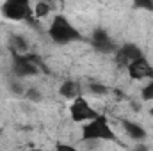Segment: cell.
I'll return each mask as SVG.
<instances>
[{"label":"cell","instance_id":"13","mask_svg":"<svg viewBox=\"0 0 153 151\" xmlns=\"http://www.w3.org/2000/svg\"><path fill=\"white\" fill-rule=\"evenodd\" d=\"M141 98H143L144 101H152L153 100V80H150L148 85L143 87V91H141Z\"/></svg>","mask_w":153,"mask_h":151},{"label":"cell","instance_id":"11","mask_svg":"<svg viewBox=\"0 0 153 151\" xmlns=\"http://www.w3.org/2000/svg\"><path fill=\"white\" fill-rule=\"evenodd\" d=\"M11 50H13V53L23 55V53L29 50V44H27L25 38H22V36H14V38H11Z\"/></svg>","mask_w":153,"mask_h":151},{"label":"cell","instance_id":"17","mask_svg":"<svg viewBox=\"0 0 153 151\" xmlns=\"http://www.w3.org/2000/svg\"><path fill=\"white\" fill-rule=\"evenodd\" d=\"M135 5L143 7V9H148V11H153V2H137Z\"/></svg>","mask_w":153,"mask_h":151},{"label":"cell","instance_id":"1","mask_svg":"<svg viewBox=\"0 0 153 151\" xmlns=\"http://www.w3.org/2000/svg\"><path fill=\"white\" fill-rule=\"evenodd\" d=\"M48 36L57 44H68L73 41H82V34L71 25V21L64 14H53L50 27H48Z\"/></svg>","mask_w":153,"mask_h":151},{"label":"cell","instance_id":"12","mask_svg":"<svg viewBox=\"0 0 153 151\" xmlns=\"http://www.w3.org/2000/svg\"><path fill=\"white\" fill-rule=\"evenodd\" d=\"M32 11H34V18H46L52 13V5L48 2H36Z\"/></svg>","mask_w":153,"mask_h":151},{"label":"cell","instance_id":"9","mask_svg":"<svg viewBox=\"0 0 153 151\" xmlns=\"http://www.w3.org/2000/svg\"><path fill=\"white\" fill-rule=\"evenodd\" d=\"M121 126H123V130L126 132V135H128L130 139L137 141V142H141V141H144V139L148 137L146 130H144L139 123H134V121H128V119H121Z\"/></svg>","mask_w":153,"mask_h":151},{"label":"cell","instance_id":"19","mask_svg":"<svg viewBox=\"0 0 153 151\" xmlns=\"http://www.w3.org/2000/svg\"><path fill=\"white\" fill-rule=\"evenodd\" d=\"M30 151H43V150H39V148H32Z\"/></svg>","mask_w":153,"mask_h":151},{"label":"cell","instance_id":"10","mask_svg":"<svg viewBox=\"0 0 153 151\" xmlns=\"http://www.w3.org/2000/svg\"><path fill=\"white\" fill-rule=\"evenodd\" d=\"M59 91H61V94H62L64 98H68V100H75L78 96H82V94H80V84H78V82H73V80L62 82Z\"/></svg>","mask_w":153,"mask_h":151},{"label":"cell","instance_id":"16","mask_svg":"<svg viewBox=\"0 0 153 151\" xmlns=\"http://www.w3.org/2000/svg\"><path fill=\"white\" fill-rule=\"evenodd\" d=\"M27 98L32 100V101H39L41 100V93H39L38 89H29L27 91Z\"/></svg>","mask_w":153,"mask_h":151},{"label":"cell","instance_id":"14","mask_svg":"<svg viewBox=\"0 0 153 151\" xmlns=\"http://www.w3.org/2000/svg\"><path fill=\"white\" fill-rule=\"evenodd\" d=\"M89 91L94 93V94H107L109 93V89L105 85H102V84H91L89 85Z\"/></svg>","mask_w":153,"mask_h":151},{"label":"cell","instance_id":"2","mask_svg":"<svg viewBox=\"0 0 153 151\" xmlns=\"http://www.w3.org/2000/svg\"><path fill=\"white\" fill-rule=\"evenodd\" d=\"M84 142H89V141H105V142H112L116 141V132L114 128L111 126L109 119L100 114L98 117H94L93 121L85 123L82 126V137H80Z\"/></svg>","mask_w":153,"mask_h":151},{"label":"cell","instance_id":"8","mask_svg":"<svg viewBox=\"0 0 153 151\" xmlns=\"http://www.w3.org/2000/svg\"><path fill=\"white\" fill-rule=\"evenodd\" d=\"M126 70H128V75L134 80H144V78H152L153 80V66L148 62L146 57H141V59L134 61Z\"/></svg>","mask_w":153,"mask_h":151},{"label":"cell","instance_id":"15","mask_svg":"<svg viewBox=\"0 0 153 151\" xmlns=\"http://www.w3.org/2000/svg\"><path fill=\"white\" fill-rule=\"evenodd\" d=\"M55 151H78L75 146L71 144H64V142H57L55 144Z\"/></svg>","mask_w":153,"mask_h":151},{"label":"cell","instance_id":"3","mask_svg":"<svg viewBox=\"0 0 153 151\" xmlns=\"http://www.w3.org/2000/svg\"><path fill=\"white\" fill-rule=\"evenodd\" d=\"M43 68V62L38 55L32 53H13V71L14 75L23 78V76H36L39 73V70Z\"/></svg>","mask_w":153,"mask_h":151},{"label":"cell","instance_id":"18","mask_svg":"<svg viewBox=\"0 0 153 151\" xmlns=\"http://www.w3.org/2000/svg\"><path fill=\"white\" fill-rule=\"evenodd\" d=\"M134 151H150V150H148V146H146V144L139 142V144H137V146L134 148Z\"/></svg>","mask_w":153,"mask_h":151},{"label":"cell","instance_id":"6","mask_svg":"<svg viewBox=\"0 0 153 151\" xmlns=\"http://www.w3.org/2000/svg\"><path fill=\"white\" fill-rule=\"evenodd\" d=\"M141 57H144L143 50L137 44H134V43H125V44L117 46V50H116V53H114L116 64L119 68H128L134 61H137Z\"/></svg>","mask_w":153,"mask_h":151},{"label":"cell","instance_id":"4","mask_svg":"<svg viewBox=\"0 0 153 151\" xmlns=\"http://www.w3.org/2000/svg\"><path fill=\"white\" fill-rule=\"evenodd\" d=\"M2 14L14 21H32L34 11L27 0H7L2 5Z\"/></svg>","mask_w":153,"mask_h":151},{"label":"cell","instance_id":"5","mask_svg":"<svg viewBox=\"0 0 153 151\" xmlns=\"http://www.w3.org/2000/svg\"><path fill=\"white\" fill-rule=\"evenodd\" d=\"M70 115H71V119L75 123H89L94 117H98L100 114L87 103V100L84 96H78V98H75L71 101V105H70Z\"/></svg>","mask_w":153,"mask_h":151},{"label":"cell","instance_id":"20","mask_svg":"<svg viewBox=\"0 0 153 151\" xmlns=\"http://www.w3.org/2000/svg\"><path fill=\"white\" fill-rule=\"evenodd\" d=\"M152 115H153V109H152Z\"/></svg>","mask_w":153,"mask_h":151},{"label":"cell","instance_id":"7","mask_svg":"<svg viewBox=\"0 0 153 151\" xmlns=\"http://www.w3.org/2000/svg\"><path fill=\"white\" fill-rule=\"evenodd\" d=\"M91 44H93L98 52H102V53H116V50H117V44L114 43V39L107 34L105 29H96V30L93 32V36H91Z\"/></svg>","mask_w":153,"mask_h":151}]
</instances>
